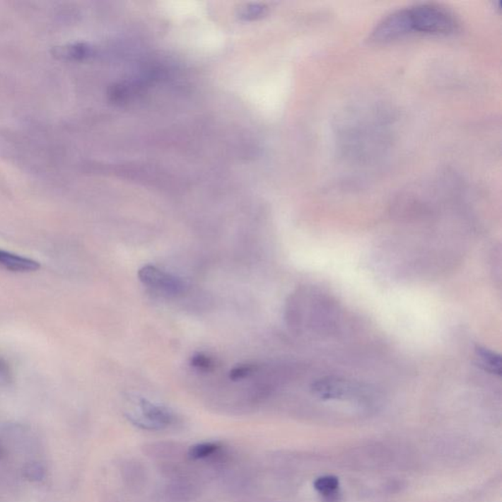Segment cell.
<instances>
[{
	"label": "cell",
	"instance_id": "cell-12",
	"mask_svg": "<svg viewBox=\"0 0 502 502\" xmlns=\"http://www.w3.org/2000/svg\"><path fill=\"white\" fill-rule=\"evenodd\" d=\"M7 374V368L4 362L0 360V377H4Z\"/></svg>",
	"mask_w": 502,
	"mask_h": 502
},
{
	"label": "cell",
	"instance_id": "cell-11",
	"mask_svg": "<svg viewBox=\"0 0 502 502\" xmlns=\"http://www.w3.org/2000/svg\"><path fill=\"white\" fill-rule=\"evenodd\" d=\"M9 252L7 251L0 250V267H6L7 258H8Z\"/></svg>",
	"mask_w": 502,
	"mask_h": 502
},
{
	"label": "cell",
	"instance_id": "cell-5",
	"mask_svg": "<svg viewBox=\"0 0 502 502\" xmlns=\"http://www.w3.org/2000/svg\"><path fill=\"white\" fill-rule=\"evenodd\" d=\"M476 355L477 358L479 359V363L486 371L501 376L502 369L501 355L481 346L477 347Z\"/></svg>",
	"mask_w": 502,
	"mask_h": 502
},
{
	"label": "cell",
	"instance_id": "cell-6",
	"mask_svg": "<svg viewBox=\"0 0 502 502\" xmlns=\"http://www.w3.org/2000/svg\"><path fill=\"white\" fill-rule=\"evenodd\" d=\"M91 47L85 44L63 45L54 49L55 57L66 60H81L91 54Z\"/></svg>",
	"mask_w": 502,
	"mask_h": 502
},
{
	"label": "cell",
	"instance_id": "cell-8",
	"mask_svg": "<svg viewBox=\"0 0 502 502\" xmlns=\"http://www.w3.org/2000/svg\"><path fill=\"white\" fill-rule=\"evenodd\" d=\"M191 365L197 369L210 370L213 367V360L204 354H197L191 357Z\"/></svg>",
	"mask_w": 502,
	"mask_h": 502
},
{
	"label": "cell",
	"instance_id": "cell-4",
	"mask_svg": "<svg viewBox=\"0 0 502 502\" xmlns=\"http://www.w3.org/2000/svg\"><path fill=\"white\" fill-rule=\"evenodd\" d=\"M139 407L144 419L153 425V428L164 427L173 422L174 416L167 408L153 404L146 399L139 400Z\"/></svg>",
	"mask_w": 502,
	"mask_h": 502
},
{
	"label": "cell",
	"instance_id": "cell-7",
	"mask_svg": "<svg viewBox=\"0 0 502 502\" xmlns=\"http://www.w3.org/2000/svg\"><path fill=\"white\" fill-rule=\"evenodd\" d=\"M220 450V445L214 443H199L189 448V455L192 459H202L214 455Z\"/></svg>",
	"mask_w": 502,
	"mask_h": 502
},
{
	"label": "cell",
	"instance_id": "cell-3",
	"mask_svg": "<svg viewBox=\"0 0 502 502\" xmlns=\"http://www.w3.org/2000/svg\"><path fill=\"white\" fill-rule=\"evenodd\" d=\"M139 281L154 290L169 296H177L184 291L185 285L181 279L164 272L152 265H144L138 272Z\"/></svg>",
	"mask_w": 502,
	"mask_h": 502
},
{
	"label": "cell",
	"instance_id": "cell-9",
	"mask_svg": "<svg viewBox=\"0 0 502 502\" xmlns=\"http://www.w3.org/2000/svg\"><path fill=\"white\" fill-rule=\"evenodd\" d=\"M252 372L253 367L250 366V365H240V366L235 367L230 372V378L233 381H238V380H243L250 376V375L252 374Z\"/></svg>",
	"mask_w": 502,
	"mask_h": 502
},
{
	"label": "cell",
	"instance_id": "cell-2",
	"mask_svg": "<svg viewBox=\"0 0 502 502\" xmlns=\"http://www.w3.org/2000/svg\"><path fill=\"white\" fill-rule=\"evenodd\" d=\"M364 390L358 383L333 377L323 378L312 385L314 394L327 399H357L364 395Z\"/></svg>",
	"mask_w": 502,
	"mask_h": 502
},
{
	"label": "cell",
	"instance_id": "cell-10",
	"mask_svg": "<svg viewBox=\"0 0 502 502\" xmlns=\"http://www.w3.org/2000/svg\"><path fill=\"white\" fill-rule=\"evenodd\" d=\"M336 486L337 481L331 478L322 479V480H320V485L317 484V488L320 489L321 491H331V489L336 488Z\"/></svg>",
	"mask_w": 502,
	"mask_h": 502
},
{
	"label": "cell",
	"instance_id": "cell-1",
	"mask_svg": "<svg viewBox=\"0 0 502 502\" xmlns=\"http://www.w3.org/2000/svg\"><path fill=\"white\" fill-rule=\"evenodd\" d=\"M412 34L450 35L459 24L450 10L437 4H418L408 7Z\"/></svg>",
	"mask_w": 502,
	"mask_h": 502
}]
</instances>
